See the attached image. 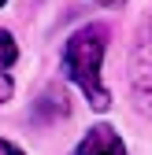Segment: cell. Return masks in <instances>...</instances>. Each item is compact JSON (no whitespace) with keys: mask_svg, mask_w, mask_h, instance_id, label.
<instances>
[{"mask_svg":"<svg viewBox=\"0 0 152 155\" xmlns=\"http://www.w3.org/2000/svg\"><path fill=\"white\" fill-rule=\"evenodd\" d=\"M104 52H108V26L104 22H89L82 30H74L67 37V45H63V74L85 92L93 111L111 107V96H108L104 78H100Z\"/></svg>","mask_w":152,"mask_h":155,"instance_id":"cell-1","label":"cell"},{"mask_svg":"<svg viewBox=\"0 0 152 155\" xmlns=\"http://www.w3.org/2000/svg\"><path fill=\"white\" fill-rule=\"evenodd\" d=\"M130 92H134V107L152 118V15L141 22L134 55H130Z\"/></svg>","mask_w":152,"mask_h":155,"instance_id":"cell-2","label":"cell"},{"mask_svg":"<svg viewBox=\"0 0 152 155\" xmlns=\"http://www.w3.org/2000/svg\"><path fill=\"white\" fill-rule=\"evenodd\" d=\"M71 155H126V144L115 133V126H93Z\"/></svg>","mask_w":152,"mask_h":155,"instance_id":"cell-3","label":"cell"},{"mask_svg":"<svg viewBox=\"0 0 152 155\" xmlns=\"http://www.w3.org/2000/svg\"><path fill=\"white\" fill-rule=\"evenodd\" d=\"M15 59H19V45H15V37L8 33V30H0V70H11L15 67Z\"/></svg>","mask_w":152,"mask_h":155,"instance_id":"cell-4","label":"cell"},{"mask_svg":"<svg viewBox=\"0 0 152 155\" xmlns=\"http://www.w3.org/2000/svg\"><path fill=\"white\" fill-rule=\"evenodd\" d=\"M11 92H15V81H11L4 70H0V104H8V100H11Z\"/></svg>","mask_w":152,"mask_h":155,"instance_id":"cell-5","label":"cell"},{"mask_svg":"<svg viewBox=\"0 0 152 155\" xmlns=\"http://www.w3.org/2000/svg\"><path fill=\"white\" fill-rule=\"evenodd\" d=\"M0 155H26V151L19 148V144H11V140H4V137H0Z\"/></svg>","mask_w":152,"mask_h":155,"instance_id":"cell-6","label":"cell"},{"mask_svg":"<svg viewBox=\"0 0 152 155\" xmlns=\"http://www.w3.org/2000/svg\"><path fill=\"white\" fill-rule=\"evenodd\" d=\"M93 4H100V8H119L123 0H93Z\"/></svg>","mask_w":152,"mask_h":155,"instance_id":"cell-7","label":"cell"},{"mask_svg":"<svg viewBox=\"0 0 152 155\" xmlns=\"http://www.w3.org/2000/svg\"><path fill=\"white\" fill-rule=\"evenodd\" d=\"M0 4H4V0H0Z\"/></svg>","mask_w":152,"mask_h":155,"instance_id":"cell-8","label":"cell"}]
</instances>
